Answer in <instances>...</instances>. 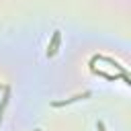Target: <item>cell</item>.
Here are the masks:
<instances>
[{"label":"cell","mask_w":131,"mask_h":131,"mask_svg":"<svg viewBox=\"0 0 131 131\" xmlns=\"http://www.w3.org/2000/svg\"><path fill=\"white\" fill-rule=\"evenodd\" d=\"M59 37H61V33H59V31H53V37H51V41H49V45H47V55H49V57H51V55L57 51Z\"/></svg>","instance_id":"1"},{"label":"cell","mask_w":131,"mask_h":131,"mask_svg":"<svg viewBox=\"0 0 131 131\" xmlns=\"http://www.w3.org/2000/svg\"><path fill=\"white\" fill-rule=\"evenodd\" d=\"M88 96H90V92L76 94V96H72V98H66V100H57V102H53V106H66V104H70V102H76V100H82V98H88Z\"/></svg>","instance_id":"2"},{"label":"cell","mask_w":131,"mask_h":131,"mask_svg":"<svg viewBox=\"0 0 131 131\" xmlns=\"http://www.w3.org/2000/svg\"><path fill=\"white\" fill-rule=\"evenodd\" d=\"M8 100H10V88L6 86V88H4V96H2V102H0V123H2V115H4V108H6Z\"/></svg>","instance_id":"3"},{"label":"cell","mask_w":131,"mask_h":131,"mask_svg":"<svg viewBox=\"0 0 131 131\" xmlns=\"http://www.w3.org/2000/svg\"><path fill=\"white\" fill-rule=\"evenodd\" d=\"M96 127H98V131H104V125H102L100 121H98V125H96Z\"/></svg>","instance_id":"4"},{"label":"cell","mask_w":131,"mask_h":131,"mask_svg":"<svg viewBox=\"0 0 131 131\" xmlns=\"http://www.w3.org/2000/svg\"><path fill=\"white\" fill-rule=\"evenodd\" d=\"M35 131H41V129H35Z\"/></svg>","instance_id":"5"}]
</instances>
